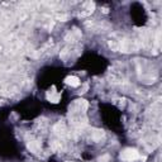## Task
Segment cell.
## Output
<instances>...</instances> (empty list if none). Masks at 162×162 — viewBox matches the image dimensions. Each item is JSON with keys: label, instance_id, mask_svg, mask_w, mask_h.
<instances>
[{"label": "cell", "instance_id": "6da1fadb", "mask_svg": "<svg viewBox=\"0 0 162 162\" xmlns=\"http://www.w3.org/2000/svg\"><path fill=\"white\" fill-rule=\"evenodd\" d=\"M120 158L123 161H127V162H133V161L139 158V153H138V151L134 148H126L120 153Z\"/></svg>", "mask_w": 162, "mask_h": 162}, {"label": "cell", "instance_id": "3957f363", "mask_svg": "<svg viewBox=\"0 0 162 162\" xmlns=\"http://www.w3.org/2000/svg\"><path fill=\"white\" fill-rule=\"evenodd\" d=\"M47 98H48V100H51L52 103H57L58 100H60L61 95L58 94V93H55V91H52V93H48Z\"/></svg>", "mask_w": 162, "mask_h": 162}, {"label": "cell", "instance_id": "7a4b0ae2", "mask_svg": "<svg viewBox=\"0 0 162 162\" xmlns=\"http://www.w3.org/2000/svg\"><path fill=\"white\" fill-rule=\"evenodd\" d=\"M65 82L70 86H72V88H77V86L80 85V80L76 76H67L66 79H65Z\"/></svg>", "mask_w": 162, "mask_h": 162}]
</instances>
